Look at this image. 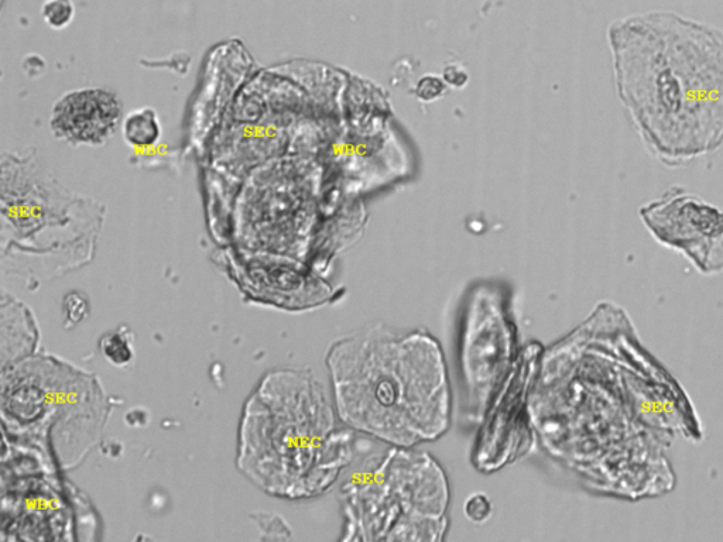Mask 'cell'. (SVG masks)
Masks as SVG:
<instances>
[{
	"label": "cell",
	"mask_w": 723,
	"mask_h": 542,
	"mask_svg": "<svg viewBox=\"0 0 723 542\" xmlns=\"http://www.w3.org/2000/svg\"><path fill=\"white\" fill-rule=\"evenodd\" d=\"M653 353L629 314L601 303L543 359L531 394L544 445L598 496L640 502L670 495L667 439L644 425L636 382Z\"/></svg>",
	"instance_id": "6da1fadb"
},
{
	"label": "cell",
	"mask_w": 723,
	"mask_h": 542,
	"mask_svg": "<svg viewBox=\"0 0 723 542\" xmlns=\"http://www.w3.org/2000/svg\"><path fill=\"white\" fill-rule=\"evenodd\" d=\"M616 92L644 149L675 168L723 146V30L673 12L608 30Z\"/></svg>",
	"instance_id": "7a4b0ae2"
},
{
	"label": "cell",
	"mask_w": 723,
	"mask_h": 542,
	"mask_svg": "<svg viewBox=\"0 0 723 542\" xmlns=\"http://www.w3.org/2000/svg\"><path fill=\"white\" fill-rule=\"evenodd\" d=\"M327 366L335 410L349 430L416 448L450 428L447 362L428 332L368 325L332 343Z\"/></svg>",
	"instance_id": "3957f363"
},
{
	"label": "cell",
	"mask_w": 723,
	"mask_h": 542,
	"mask_svg": "<svg viewBox=\"0 0 723 542\" xmlns=\"http://www.w3.org/2000/svg\"><path fill=\"white\" fill-rule=\"evenodd\" d=\"M307 370L270 373L248 401L239 466L266 492L310 499L354 459V434Z\"/></svg>",
	"instance_id": "277c9868"
},
{
	"label": "cell",
	"mask_w": 723,
	"mask_h": 542,
	"mask_svg": "<svg viewBox=\"0 0 723 542\" xmlns=\"http://www.w3.org/2000/svg\"><path fill=\"white\" fill-rule=\"evenodd\" d=\"M450 486L433 456L392 447L342 487L346 541H442Z\"/></svg>",
	"instance_id": "5b68a950"
},
{
	"label": "cell",
	"mask_w": 723,
	"mask_h": 542,
	"mask_svg": "<svg viewBox=\"0 0 723 542\" xmlns=\"http://www.w3.org/2000/svg\"><path fill=\"white\" fill-rule=\"evenodd\" d=\"M639 218L657 243L683 256L702 276L722 273L723 208L673 185L644 204Z\"/></svg>",
	"instance_id": "8992f818"
},
{
	"label": "cell",
	"mask_w": 723,
	"mask_h": 542,
	"mask_svg": "<svg viewBox=\"0 0 723 542\" xmlns=\"http://www.w3.org/2000/svg\"><path fill=\"white\" fill-rule=\"evenodd\" d=\"M465 386L468 408L478 417L486 410L502 373H506L512 356V331L500 305L481 303L472 308L464 339Z\"/></svg>",
	"instance_id": "52a82bcc"
},
{
	"label": "cell",
	"mask_w": 723,
	"mask_h": 542,
	"mask_svg": "<svg viewBox=\"0 0 723 542\" xmlns=\"http://www.w3.org/2000/svg\"><path fill=\"white\" fill-rule=\"evenodd\" d=\"M123 119L121 98L112 89L81 88L67 92L53 106L50 128L71 146H101Z\"/></svg>",
	"instance_id": "ba28073f"
},
{
	"label": "cell",
	"mask_w": 723,
	"mask_h": 542,
	"mask_svg": "<svg viewBox=\"0 0 723 542\" xmlns=\"http://www.w3.org/2000/svg\"><path fill=\"white\" fill-rule=\"evenodd\" d=\"M123 136L133 147L154 146L161 137L159 115L150 106L128 113L123 120Z\"/></svg>",
	"instance_id": "9c48e42d"
},
{
	"label": "cell",
	"mask_w": 723,
	"mask_h": 542,
	"mask_svg": "<svg viewBox=\"0 0 723 542\" xmlns=\"http://www.w3.org/2000/svg\"><path fill=\"white\" fill-rule=\"evenodd\" d=\"M41 19L54 30H63L73 23L75 5L73 0H46L41 6Z\"/></svg>",
	"instance_id": "30bf717a"
},
{
	"label": "cell",
	"mask_w": 723,
	"mask_h": 542,
	"mask_svg": "<svg viewBox=\"0 0 723 542\" xmlns=\"http://www.w3.org/2000/svg\"><path fill=\"white\" fill-rule=\"evenodd\" d=\"M464 513L466 519L472 523L481 524L491 517L492 503L483 493H475L465 502Z\"/></svg>",
	"instance_id": "8fae6325"
},
{
	"label": "cell",
	"mask_w": 723,
	"mask_h": 542,
	"mask_svg": "<svg viewBox=\"0 0 723 542\" xmlns=\"http://www.w3.org/2000/svg\"><path fill=\"white\" fill-rule=\"evenodd\" d=\"M104 352L113 363H118V365L129 362L130 356H132L129 345L125 339L113 334L105 338Z\"/></svg>",
	"instance_id": "7c38bea8"
},
{
	"label": "cell",
	"mask_w": 723,
	"mask_h": 542,
	"mask_svg": "<svg viewBox=\"0 0 723 542\" xmlns=\"http://www.w3.org/2000/svg\"><path fill=\"white\" fill-rule=\"evenodd\" d=\"M442 89H444V87H442L441 81L438 80V78L426 77L418 84L417 94L421 99H424V101H431V99L440 96Z\"/></svg>",
	"instance_id": "4fadbf2b"
}]
</instances>
